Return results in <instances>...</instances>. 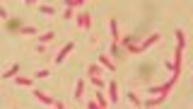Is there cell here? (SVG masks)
<instances>
[{"mask_svg":"<svg viewBox=\"0 0 193 109\" xmlns=\"http://www.w3.org/2000/svg\"><path fill=\"white\" fill-rule=\"evenodd\" d=\"M152 75H155V63L145 61V63L138 68V78H140V80H147V78H152Z\"/></svg>","mask_w":193,"mask_h":109,"instance_id":"6da1fadb","label":"cell"},{"mask_svg":"<svg viewBox=\"0 0 193 109\" xmlns=\"http://www.w3.org/2000/svg\"><path fill=\"white\" fill-rule=\"evenodd\" d=\"M34 97H36V100H41L44 104H51V107H58V109H63V102H58V100H51L48 95H44V92H39V90H34Z\"/></svg>","mask_w":193,"mask_h":109,"instance_id":"7a4b0ae2","label":"cell"},{"mask_svg":"<svg viewBox=\"0 0 193 109\" xmlns=\"http://www.w3.org/2000/svg\"><path fill=\"white\" fill-rule=\"evenodd\" d=\"M7 29L10 32H22V29H24V24H22V19H17V17H12V19H7Z\"/></svg>","mask_w":193,"mask_h":109,"instance_id":"3957f363","label":"cell"},{"mask_svg":"<svg viewBox=\"0 0 193 109\" xmlns=\"http://www.w3.org/2000/svg\"><path fill=\"white\" fill-rule=\"evenodd\" d=\"M159 39H162V36L157 34V32H155V34H150V36H147V39H145V44H140V51H145L147 46H152V44H157V41H159Z\"/></svg>","mask_w":193,"mask_h":109,"instance_id":"277c9868","label":"cell"},{"mask_svg":"<svg viewBox=\"0 0 193 109\" xmlns=\"http://www.w3.org/2000/svg\"><path fill=\"white\" fill-rule=\"evenodd\" d=\"M70 49H73V44H65L63 49H60V51H58V56H55V63H60V61H63L65 56L70 54Z\"/></svg>","mask_w":193,"mask_h":109,"instance_id":"5b68a950","label":"cell"},{"mask_svg":"<svg viewBox=\"0 0 193 109\" xmlns=\"http://www.w3.org/2000/svg\"><path fill=\"white\" fill-rule=\"evenodd\" d=\"M109 27H111V36H113V44H116V39H118V24H116V17L109 19Z\"/></svg>","mask_w":193,"mask_h":109,"instance_id":"8992f818","label":"cell"},{"mask_svg":"<svg viewBox=\"0 0 193 109\" xmlns=\"http://www.w3.org/2000/svg\"><path fill=\"white\" fill-rule=\"evenodd\" d=\"M89 22H92V19H89V15H87V12H82V15H80V17H77V24H80V27H89Z\"/></svg>","mask_w":193,"mask_h":109,"instance_id":"52a82bcc","label":"cell"},{"mask_svg":"<svg viewBox=\"0 0 193 109\" xmlns=\"http://www.w3.org/2000/svg\"><path fill=\"white\" fill-rule=\"evenodd\" d=\"M99 63L104 65V68H109V70H116V65L111 63V61H109V58H106V56H99Z\"/></svg>","mask_w":193,"mask_h":109,"instance_id":"ba28073f","label":"cell"},{"mask_svg":"<svg viewBox=\"0 0 193 109\" xmlns=\"http://www.w3.org/2000/svg\"><path fill=\"white\" fill-rule=\"evenodd\" d=\"M109 92H111V102H116V97H118V90H116V82H109Z\"/></svg>","mask_w":193,"mask_h":109,"instance_id":"9c48e42d","label":"cell"},{"mask_svg":"<svg viewBox=\"0 0 193 109\" xmlns=\"http://www.w3.org/2000/svg\"><path fill=\"white\" fill-rule=\"evenodd\" d=\"M53 32H46V34H41V36H39V41H41V44H48V41H51V39H53Z\"/></svg>","mask_w":193,"mask_h":109,"instance_id":"30bf717a","label":"cell"},{"mask_svg":"<svg viewBox=\"0 0 193 109\" xmlns=\"http://www.w3.org/2000/svg\"><path fill=\"white\" fill-rule=\"evenodd\" d=\"M82 87H84V82H82V80H77V87H75V97H77V100L82 97Z\"/></svg>","mask_w":193,"mask_h":109,"instance_id":"8fae6325","label":"cell"},{"mask_svg":"<svg viewBox=\"0 0 193 109\" xmlns=\"http://www.w3.org/2000/svg\"><path fill=\"white\" fill-rule=\"evenodd\" d=\"M176 41H179V46H186V36H184V32H181V29L176 32Z\"/></svg>","mask_w":193,"mask_h":109,"instance_id":"7c38bea8","label":"cell"},{"mask_svg":"<svg viewBox=\"0 0 193 109\" xmlns=\"http://www.w3.org/2000/svg\"><path fill=\"white\" fill-rule=\"evenodd\" d=\"M17 70H19V65H12V68H7V70H5V75H2V78H12Z\"/></svg>","mask_w":193,"mask_h":109,"instance_id":"4fadbf2b","label":"cell"},{"mask_svg":"<svg viewBox=\"0 0 193 109\" xmlns=\"http://www.w3.org/2000/svg\"><path fill=\"white\" fill-rule=\"evenodd\" d=\"M121 54H123V51H121V46H118V44L111 46V56H121Z\"/></svg>","mask_w":193,"mask_h":109,"instance_id":"5bb4252c","label":"cell"},{"mask_svg":"<svg viewBox=\"0 0 193 109\" xmlns=\"http://www.w3.org/2000/svg\"><path fill=\"white\" fill-rule=\"evenodd\" d=\"M39 10H41V12H46V15H55V10H53V8H48V5H41Z\"/></svg>","mask_w":193,"mask_h":109,"instance_id":"9a60e30c","label":"cell"},{"mask_svg":"<svg viewBox=\"0 0 193 109\" xmlns=\"http://www.w3.org/2000/svg\"><path fill=\"white\" fill-rule=\"evenodd\" d=\"M87 73H89V75H99V68H97V65H87Z\"/></svg>","mask_w":193,"mask_h":109,"instance_id":"2e32d148","label":"cell"},{"mask_svg":"<svg viewBox=\"0 0 193 109\" xmlns=\"http://www.w3.org/2000/svg\"><path fill=\"white\" fill-rule=\"evenodd\" d=\"M128 100L133 102V104H140V100H138V95H135V92H128Z\"/></svg>","mask_w":193,"mask_h":109,"instance_id":"e0dca14e","label":"cell"},{"mask_svg":"<svg viewBox=\"0 0 193 109\" xmlns=\"http://www.w3.org/2000/svg\"><path fill=\"white\" fill-rule=\"evenodd\" d=\"M97 102H99V107H106V104H109V102H106V100H104V97H101V95H99V92H97Z\"/></svg>","mask_w":193,"mask_h":109,"instance_id":"ac0fdd59","label":"cell"},{"mask_svg":"<svg viewBox=\"0 0 193 109\" xmlns=\"http://www.w3.org/2000/svg\"><path fill=\"white\" fill-rule=\"evenodd\" d=\"M92 82L97 85V87H101V85H104V80H101V78H97V75H92Z\"/></svg>","mask_w":193,"mask_h":109,"instance_id":"d6986e66","label":"cell"},{"mask_svg":"<svg viewBox=\"0 0 193 109\" xmlns=\"http://www.w3.org/2000/svg\"><path fill=\"white\" fill-rule=\"evenodd\" d=\"M22 34H36V29H34V27H24V29H22Z\"/></svg>","mask_w":193,"mask_h":109,"instance_id":"ffe728a7","label":"cell"},{"mask_svg":"<svg viewBox=\"0 0 193 109\" xmlns=\"http://www.w3.org/2000/svg\"><path fill=\"white\" fill-rule=\"evenodd\" d=\"M17 82H19V85H31V80H29V78H17Z\"/></svg>","mask_w":193,"mask_h":109,"instance_id":"44dd1931","label":"cell"}]
</instances>
